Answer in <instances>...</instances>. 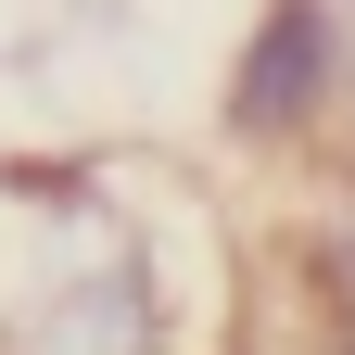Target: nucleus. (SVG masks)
<instances>
[{
    "mask_svg": "<svg viewBox=\"0 0 355 355\" xmlns=\"http://www.w3.org/2000/svg\"><path fill=\"white\" fill-rule=\"evenodd\" d=\"M241 254L178 165L0 153V355H203Z\"/></svg>",
    "mask_w": 355,
    "mask_h": 355,
    "instance_id": "1",
    "label": "nucleus"
},
{
    "mask_svg": "<svg viewBox=\"0 0 355 355\" xmlns=\"http://www.w3.org/2000/svg\"><path fill=\"white\" fill-rule=\"evenodd\" d=\"M343 114V0H266L241 64H229V127L241 153H318V127Z\"/></svg>",
    "mask_w": 355,
    "mask_h": 355,
    "instance_id": "2",
    "label": "nucleus"
},
{
    "mask_svg": "<svg viewBox=\"0 0 355 355\" xmlns=\"http://www.w3.org/2000/svg\"><path fill=\"white\" fill-rule=\"evenodd\" d=\"M279 279H292V304H304V330H318V355H355V165L292 216Z\"/></svg>",
    "mask_w": 355,
    "mask_h": 355,
    "instance_id": "3",
    "label": "nucleus"
},
{
    "mask_svg": "<svg viewBox=\"0 0 355 355\" xmlns=\"http://www.w3.org/2000/svg\"><path fill=\"white\" fill-rule=\"evenodd\" d=\"M343 114H355V0H343Z\"/></svg>",
    "mask_w": 355,
    "mask_h": 355,
    "instance_id": "4",
    "label": "nucleus"
}]
</instances>
